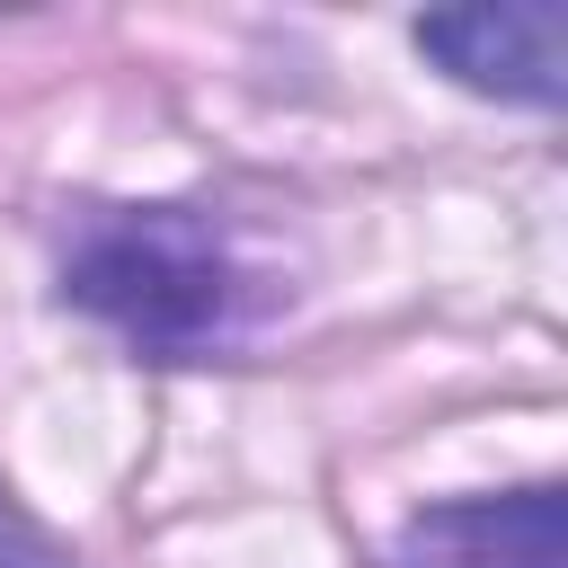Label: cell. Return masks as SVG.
Returning a JSON list of instances; mask_svg holds the SVG:
<instances>
[{
	"mask_svg": "<svg viewBox=\"0 0 568 568\" xmlns=\"http://www.w3.org/2000/svg\"><path fill=\"white\" fill-rule=\"evenodd\" d=\"M417 53H435L462 89L506 106L568 98V9L559 0H497V9H435L417 18Z\"/></svg>",
	"mask_w": 568,
	"mask_h": 568,
	"instance_id": "cell-2",
	"label": "cell"
},
{
	"mask_svg": "<svg viewBox=\"0 0 568 568\" xmlns=\"http://www.w3.org/2000/svg\"><path fill=\"white\" fill-rule=\"evenodd\" d=\"M62 293L151 364H195L257 320V275L204 204H89L62 240Z\"/></svg>",
	"mask_w": 568,
	"mask_h": 568,
	"instance_id": "cell-1",
	"label": "cell"
},
{
	"mask_svg": "<svg viewBox=\"0 0 568 568\" xmlns=\"http://www.w3.org/2000/svg\"><path fill=\"white\" fill-rule=\"evenodd\" d=\"M382 568H568V497L550 479L506 497H453L399 524Z\"/></svg>",
	"mask_w": 568,
	"mask_h": 568,
	"instance_id": "cell-3",
	"label": "cell"
},
{
	"mask_svg": "<svg viewBox=\"0 0 568 568\" xmlns=\"http://www.w3.org/2000/svg\"><path fill=\"white\" fill-rule=\"evenodd\" d=\"M0 568H71V559H62V550H44V541L0 506Z\"/></svg>",
	"mask_w": 568,
	"mask_h": 568,
	"instance_id": "cell-4",
	"label": "cell"
}]
</instances>
